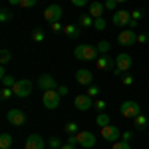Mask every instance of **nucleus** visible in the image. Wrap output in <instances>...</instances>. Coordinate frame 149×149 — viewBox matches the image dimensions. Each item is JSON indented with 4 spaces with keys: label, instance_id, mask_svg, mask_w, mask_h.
<instances>
[{
    "label": "nucleus",
    "instance_id": "obj_16",
    "mask_svg": "<svg viewBox=\"0 0 149 149\" xmlns=\"http://www.w3.org/2000/svg\"><path fill=\"white\" fill-rule=\"evenodd\" d=\"M76 81L80 84V86H92L93 84V74L90 72V70L81 68L76 72Z\"/></svg>",
    "mask_w": 149,
    "mask_h": 149
},
{
    "label": "nucleus",
    "instance_id": "obj_1",
    "mask_svg": "<svg viewBox=\"0 0 149 149\" xmlns=\"http://www.w3.org/2000/svg\"><path fill=\"white\" fill-rule=\"evenodd\" d=\"M68 143H72V145H81V147H86V149H92L93 145H95V135H93L92 131H78V133H74V135L68 137Z\"/></svg>",
    "mask_w": 149,
    "mask_h": 149
},
{
    "label": "nucleus",
    "instance_id": "obj_10",
    "mask_svg": "<svg viewBox=\"0 0 149 149\" xmlns=\"http://www.w3.org/2000/svg\"><path fill=\"white\" fill-rule=\"evenodd\" d=\"M111 22H113L115 26H119V28H127L129 22H131V12H127V10H115Z\"/></svg>",
    "mask_w": 149,
    "mask_h": 149
},
{
    "label": "nucleus",
    "instance_id": "obj_33",
    "mask_svg": "<svg viewBox=\"0 0 149 149\" xmlns=\"http://www.w3.org/2000/svg\"><path fill=\"white\" fill-rule=\"evenodd\" d=\"M93 107H95L100 113H103V109H105V100H95V102H93Z\"/></svg>",
    "mask_w": 149,
    "mask_h": 149
},
{
    "label": "nucleus",
    "instance_id": "obj_40",
    "mask_svg": "<svg viewBox=\"0 0 149 149\" xmlns=\"http://www.w3.org/2000/svg\"><path fill=\"white\" fill-rule=\"evenodd\" d=\"M74 6H78V8H81V6H86L88 4V0H70Z\"/></svg>",
    "mask_w": 149,
    "mask_h": 149
},
{
    "label": "nucleus",
    "instance_id": "obj_25",
    "mask_svg": "<svg viewBox=\"0 0 149 149\" xmlns=\"http://www.w3.org/2000/svg\"><path fill=\"white\" fill-rule=\"evenodd\" d=\"M95 123H97L100 127L109 125V115H107V113H100L97 117H95Z\"/></svg>",
    "mask_w": 149,
    "mask_h": 149
},
{
    "label": "nucleus",
    "instance_id": "obj_20",
    "mask_svg": "<svg viewBox=\"0 0 149 149\" xmlns=\"http://www.w3.org/2000/svg\"><path fill=\"white\" fill-rule=\"evenodd\" d=\"M80 26L81 28H93V18L88 14V12L80 14Z\"/></svg>",
    "mask_w": 149,
    "mask_h": 149
},
{
    "label": "nucleus",
    "instance_id": "obj_28",
    "mask_svg": "<svg viewBox=\"0 0 149 149\" xmlns=\"http://www.w3.org/2000/svg\"><path fill=\"white\" fill-rule=\"evenodd\" d=\"M105 26H107V22H105V18H95V20H93V28H95V30H100V32H102V30H105Z\"/></svg>",
    "mask_w": 149,
    "mask_h": 149
},
{
    "label": "nucleus",
    "instance_id": "obj_29",
    "mask_svg": "<svg viewBox=\"0 0 149 149\" xmlns=\"http://www.w3.org/2000/svg\"><path fill=\"white\" fill-rule=\"evenodd\" d=\"M145 16V10L143 8H135V10H131V20H141Z\"/></svg>",
    "mask_w": 149,
    "mask_h": 149
},
{
    "label": "nucleus",
    "instance_id": "obj_7",
    "mask_svg": "<svg viewBox=\"0 0 149 149\" xmlns=\"http://www.w3.org/2000/svg\"><path fill=\"white\" fill-rule=\"evenodd\" d=\"M12 90H14V95L16 97H28L32 93V81L30 80H16Z\"/></svg>",
    "mask_w": 149,
    "mask_h": 149
},
{
    "label": "nucleus",
    "instance_id": "obj_36",
    "mask_svg": "<svg viewBox=\"0 0 149 149\" xmlns=\"http://www.w3.org/2000/svg\"><path fill=\"white\" fill-rule=\"evenodd\" d=\"M50 28H52V32H64V26H62V24H60V20H58V22H52L50 24Z\"/></svg>",
    "mask_w": 149,
    "mask_h": 149
},
{
    "label": "nucleus",
    "instance_id": "obj_14",
    "mask_svg": "<svg viewBox=\"0 0 149 149\" xmlns=\"http://www.w3.org/2000/svg\"><path fill=\"white\" fill-rule=\"evenodd\" d=\"M24 147H26V149H44V147H46V141H44V137H42V135L32 133V135H28L26 145H24Z\"/></svg>",
    "mask_w": 149,
    "mask_h": 149
},
{
    "label": "nucleus",
    "instance_id": "obj_9",
    "mask_svg": "<svg viewBox=\"0 0 149 149\" xmlns=\"http://www.w3.org/2000/svg\"><path fill=\"white\" fill-rule=\"evenodd\" d=\"M117 42H119L121 46H133V44H137V32L131 30V28H127V30H123V32H119Z\"/></svg>",
    "mask_w": 149,
    "mask_h": 149
},
{
    "label": "nucleus",
    "instance_id": "obj_27",
    "mask_svg": "<svg viewBox=\"0 0 149 149\" xmlns=\"http://www.w3.org/2000/svg\"><path fill=\"white\" fill-rule=\"evenodd\" d=\"M0 80H2V86H4V88H14V84H16V80H14L12 76H8V74L2 76Z\"/></svg>",
    "mask_w": 149,
    "mask_h": 149
},
{
    "label": "nucleus",
    "instance_id": "obj_12",
    "mask_svg": "<svg viewBox=\"0 0 149 149\" xmlns=\"http://www.w3.org/2000/svg\"><path fill=\"white\" fill-rule=\"evenodd\" d=\"M102 137L105 139V141H117V139L121 137V131H119V127L117 125H105V127H102Z\"/></svg>",
    "mask_w": 149,
    "mask_h": 149
},
{
    "label": "nucleus",
    "instance_id": "obj_30",
    "mask_svg": "<svg viewBox=\"0 0 149 149\" xmlns=\"http://www.w3.org/2000/svg\"><path fill=\"white\" fill-rule=\"evenodd\" d=\"M111 149H131V147H129V143H127V141H123V139H121V141H113Z\"/></svg>",
    "mask_w": 149,
    "mask_h": 149
},
{
    "label": "nucleus",
    "instance_id": "obj_37",
    "mask_svg": "<svg viewBox=\"0 0 149 149\" xmlns=\"http://www.w3.org/2000/svg\"><path fill=\"white\" fill-rule=\"evenodd\" d=\"M36 2L38 0H20V6L22 8H32V6H36Z\"/></svg>",
    "mask_w": 149,
    "mask_h": 149
},
{
    "label": "nucleus",
    "instance_id": "obj_42",
    "mask_svg": "<svg viewBox=\"0 0 149 149\" xmlns=\"http://www.w3.org/2000/svg\"><path fill=\"white\" fill-rule=\"evenodd\" d=\"M58 92H60V95H66V93H68V88H66V86H60Z\"/></svg>",
    "mask_w": 149,
    "mask_h": 149
},
{
    "label": "nucleus",
    "instance_id": "obj_46",
    "mask_svg": "<svg viewBox=\"0 0 149 149\" xmlns=\"http://www.w3.org/2000/svg\"><path fill=\"white\" fill-rule=\"evenodd\" d=\"M8 4H12V6H14V4H18V6H20V0H8Z\"/></svg>",
    "mask_w": 149,
    "mask_h": 149
},
{
    "label": "nucleus",
    "instance_id": "obj_39",
    "mask_svg": "<svg viewBox=\"0 0 149 149\" xmlns=\"http://www.w3.org/2000/svg\"><path fill=\"white\" fill-rule=\"evenodd\" d=\"M48 143H50V147H52V149L62 147V145H60V139H58V137H50V141H48Z\"/></svg>",
    "mask_w": 149,
    "mask_h": 149
},
{
    "label": "nucleus",
    "instance_id": "obj_47",
    "mask_svg": "<svg viewBox=\"0 0 149 149\" xmlns=\"http://www.w3.org/2000/svg\"><path fill=\"white\" fill-rule=\"evenodd\" d=\"M115 2H117V4H123V2H127V0H115Z\"/></svg>",
    "mask_w": 149,
    "mask_h": 149
},
{
    "label": "nucleus",
    "instance_id": "obj_21",
    "mask_svg": "<svg viewBox=\"0 0 149 149\" xmlns=\"http://www.w3.org/2000/svg\"><path fill=\"white\" fill-rule=\"evenodd\" d=\"M8 62H12V52H10V50H6V48H2V50H0V64L6 66Z\"/></svg>",
    "mask_w": 149,
    "mask_h": 149
},
{
    "label": "nucleus",
    "instance_id": "obj_45",
    "mask_svg": "<svg viewBox=\"0 0 149 149\" xmlns=\"http://www.w3.org/2000/svg\"><path fill=\"white\" fill-rule=\"evenodd\" d=\"M135 26H137V20H131V22H129V26H127V28H131V30H133V28H135Z\"/></svg>",
    "mask_w": 149,
    "mask_h": 149
},
{
    "label": "nucleus",
    "instance_id": "obj_3",
    "mask_svg": "<svg viewBox=\"0 0 149 149\" xmlns=\"http://www.w3.org/2000/svg\"><path fill=\"white\" fill-rule=\"evenodd\" d=\"M119 113L123 119H135L139 113H141V107H139L137 102H123L121 103V107H119Z\"/></svg>",
    "mask_w": 149,
    "mask_h": 149
},
{
    "label": "nucleus",
    "instance_id": "obj_23",
    "mask_svg": "<svg viewBox=\"0 0 149 149\" xmlns=\"http://www.w3.org/2000/svg\"><path fill=\"white\" fill-rule=\"evenodd\" d=\"M133 125H135V129H145L147 127V119H145V115L139 113L135 119H133Z\"/></svg>",
    "mask_w": 149,
    "mask_h": 149
},
{
    "label": "nucleus",
    "instance_id": "obj_24",
    "mask_svg": "<svg viewBox=\"0 0 149 149\" xmlns=\"http://www.w3.org/2000/svg\"><path fill=\"white\" fill-rule=\"evenodd\" d=\"M12 18H14V14H12L10 10H8V8H2V10H0V22H10Z\"/></svg>",
    "mask_w": 149,
    "mask_h": 149
},
{
    "label": "nucleus",
    "instance_id": "obj_26",
    "mask_svg": "<svg viewBox=\"0 0 149 149\" xmlns=\"http://www.w3.org/2000/svg\"><path fill=\"white\" fill-rule=\"evenodd\" d=\"M95 48H97V52H100V54H107V52H109V48H111V44H109L107 40H102Z\"/></svg>",
    "mask_w": 149,
    "mask_h": 149
},
{
    "label": "nucleus",
    "instance_id": "obj_8",
    "mask_svg": "<svg viewBox=\"0 0 149 149\" xmlns=\"http://www.w3.org/2000/svg\"><path fill=\"white\" fill-rule=\"evenodd\" d=\"M62 14H64V10H62V6L60 4H50L46 10H44V20L46 22H58L60 18H62Z\"/></svg>",
    "mask_w": 149,
    "mask_h": 149
},
{
    "label": "nucleus",
    "instance_id": "obj_2",
    "mask_svg": "<svg viewBox=\"0 0 149 149\" xmlns=\"http://www.w3.org/2000/svg\"><path fill=\"white\" fill-rule=\"evenodd\" d=\"M97 48L95 46H90V44H80V46H76V50H74V56H76V60H80V62H95L97 60Z\"/></svg>",
    "mask_w": 149,
    "mask_h": 149
},
{
    "label": "nucleus",
    "instance_id": "obj_31",
    "mask_svg": "<svg viewBox=\"0 0 149 149\" xmlns=\"http://www.w3.org/2000/svg\"><path fill=\"white\" fill-rule=\"evenodd\" d=\"M12 93H14V90H12V88H2V90H0V97H2V100L6 102V100L10 97Z\"/></svg>",
    "mask_w": 149,
    "mask_h": 149
},
{
    "label": "nucleus",
    "instance_id": "obj_4",
    "mask_svg": "<svg viewBox=\"0 0 149 149\" xmlns=\"http://www.w3.org/2000/svg\"><path fill=\"white\" fill-rule=\"evenodd\" d=\"M131 66H133L131 56H129V54H125V52H121L119 56L115 58V70H113V74H115V76H121V74H125Z\"/></svg>",
    "mask_w": 149,
    "mask_h": 149
},
{
    "label": "nucleus",
    "instance_id": "obj_35",
    "mask_svg": "<svg viewBox=\"0 0 149 149\" xmlns=\"http://www.w3.org/2000/svg\"><path fill=\"white\" fill-rule=\"evenodd\" d=\"M103 6H105V10H117V2H115V0H105V2H103Z\"/></svg>",
    "mask_w": 149,
    "mask_h": 149
},
{
    "label": "nucleus",
    "instance_id": "obj_17",
    "mask_svg": "<svg viewBox=\"0 0 149 149\" xmlns=\"http://www.w3.org/2000/svg\"><path fill=\"white\" fill-rule=\"evenodd\" d=\"M103 10H105V6H103L102 2H92V4H90V10H88V14H90L93 20H95V18H102Z\"/></svg>",
    "mask_w": 149,
    "mask_h": 149
},
{
    "label": "nucleus",
    "instance_id": "obj_22",
    "mask_svg": "<svg viewBox=\"0 0 149 149\" xmlns=\"http://www.w3.org/2000/svg\"><path fill=\"white\" fill-rule=\"evenodd\" d=\"M32 40H34V42H44V40H46L44 30H42V28H32Z\"/></svg>",
    "mask_w": 149,
    "mask_h": 149
},
{
    "label": "nucleus",
    "instance_id": "obj_19",
    "mask_svg": "<svg viewBox=\"0 0 149 149\" xmlns=\"http://www.w3.org/2000/svg\"><path fill=\"white\" fill-rule=\"evenodd\" d=\"M12 143H14V139H12L10 133H2L0 135V149H12Z\"/></svg>",
    "mask_w": 149,
    "mask_h": 149
},
{
    "label": "nucleus",
    "instance_id": "obj_11",
    "mask_svg": "<svg viewBox=\"0 0 149 149\" xmlns=\"http://www.w3.org/2000/svg\"><path fill=\"white\" fill-rule=\"evenodd\" d=\"M93 97H90L88 93H80V95H76L74 97V105L80 109V111H88V109H92L93 107Z\"/></svg>",
    "mask_w": 149,
    "mask_h": 149
},
{
    "label": "nucleus",
    "instance_id": "obj_15",
    "mask_svg": "<svg viewBox=\"0 0 149 149\" xmlns=\"http://www.w3.org/2000/svg\"><path fill=\"white\" fill-rule=\"evenodd\" d=\"M38 86L42 88V92H46V90H56V88H58L54 76H50V74H42V76H38Z\"/></svg>",
    "mask_w": 149,
    "mask_h": 149
},
{
    "label": "nucleus",
    "instance_id": "obj_13",
    "mask_svg": "<svg viewBox=\"0 0 149 149\" xmlns=\"http://www.w3.org/2000/svg\"><path fill=\"white\" fill-rule=\"evenodd\" d=\"M93 64H95V68L100 70V72H105V70H115V58H109L107 54H102V56L97 58Z\"/></svg>",
    "mask_w": 149,
    "mask_h": 149
},
{
    "label": "nucleus",
    "instance_id": "obj_34",
    "mask_svg": "<svg viewBox=\"0 0 149 149\" xmlns=\"http://www.w3.org/2000/svg\"><path fill=\"white\" fill-rule=\"evenodd\" d=\"M86 93H88L90 97H97V93H100V88H97V86H93V84H92V86L88 88V92H86Z\"/></svg>",
    "mask_w": 149,
    "mask_h": 149
},
{
    "label": "nucleus",
    "instance_id": "obj_18",
    "mask_svg": "<svg viewBox=\"0 0 149 149\" xmlns=\"http://www.w3.org/2000/svg\"><path fill=\"white\" fill-rule=\"evenodd\" d=\"M64 34L68 36L70 40H76V38H80V28L78 26H74V24H68V26H64Z\"/></svg>",
    "mask_w": 149,
    "mask_h": 149
},
{
    "label": "nucleus",
    "instance_id": "obj_44",
    "mask_svg": "<svg viewBox=\"0 0 149 149\" xmlns=\"http://www.w3.org/2000/svg\"><path fill=\"white\" fill-rule=\"evenodd\" d=\"M60 149H76V145H72V143H64Z\"/></svg>",
    "mask_w": 149,
    "mask_h": 149
},
{
    "label": "nucleus",
    "instance_id": "obj_6",
    "mask_svg": "<svg viewBox=\"0 0 149 149\" xmlns=\"http://www.w3.org/2000/svg\"><path fill=\"white\" fill-rule=\"evenodd\" d=\"M6 119H8L10 125L22 127L26 123V113H24L22 109H18V107H12V109H8V113H6Z\"/></svg>",
    "mask_w": 149,
    "mask_h": 149
},
{
    "label": "nucleus",
    "instance_id": "obj_5",
    "mask_svg": "<svg viewBox=\"0 0 149 149\" xmlns=\"http://www.w3.org/2000/svg\"><path fill=\"white\" fill-rule=\"evenodd\" d=\"M60 92H56V90H46L44 92V95H42V102H44V107L46 109H56L58 105H60Z\"/></svg>",
    "mask_w": 149,
    "mask_h": 149
},
{
    "label": "nucleus",
    "instance_id": "obj_41",
    "mask_svg": "<svg viewBox=\"0 0 149 149\" xmlns=\"http://www.w3.org/2000/svg\"><path fill=\"white\" fill-rule=\"evenodd\" d=\"M147 40H149L147 34H137V42H139V44H145Z\"/></svg>",
    "mask_w": 149,
    "mask_h": 149
},
{
    "label": "nucleus",
    "instance_id": "obj_38",
    "mask_svg": "<svg viewBox=\"0 0 149 149\" xmlns=\"http://www.w3.org/2000/svg\"><path fill=\"white\" fill-rule=\"evenodd\" d=\"M121 81H123V86H131V84H133V76L123 74V76H121Z\"/></svg>",
    "mask_w": 149,
    "mask_h": 149
},
{
    "label": "nucleus",
    "instance_id": "obj_43",
    "mask_svg": "<svg viewBox=\"0 0 149 149\" xmlns=\"http://www.w3.org/2000/svg\"><path fill=\"white\" fill-rule=\"evenodd\" d=\"M129 139H131V131H123V141L129 143Z\"/></svg>",
    "mask_w": 149,
    "mask_h": 149
},
{
    "label": "nucleus",
    "instance_id": "obj_32",
    "mask_svg": "<svg viewBox=\"0 0 149 149\" xmlns=\"http://www.w3.org/2000/svg\"><path fill=\"white\" fill-rule=\"evenodd\" d=\"M66 131H68L70 135L78 133V123H76V121H70V123H66Z\"/></svg>",
    "mask_w": 149,
    "mask_h": 149
}]
</instances>
